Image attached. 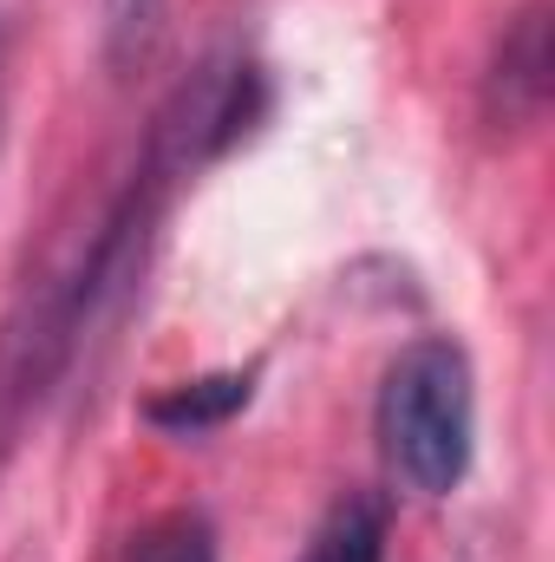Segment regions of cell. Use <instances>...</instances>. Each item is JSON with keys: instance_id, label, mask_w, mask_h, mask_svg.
<instances>
[{"instance_id": "obj_2", "label": "cell", "mask_w": 555, "mask_h": 562, "mask_svg": "<svg viewBox=\"0 0 555 562\" xmlns=\"http://www.w3.org/2000/svg\"><path fill=\"white\" fill-rule=\"evenodd\" d=\"M550 105V0H530L510 13L490 79H484V112L490 125H536Z\"/></svg>"}, {"instance_id": "obj_3", "label": "cell", "mask_w": 555, "mask_h": 562, "mask_svg": "<svg viewBox=\"0 0 555 562\" xmlns=\"http://www.w3.org/2000/svg\"><path fill=\"white\" fill-rule=\"evenodd\" d=\"M256 400V373H203V380H183L170 393H157L144 406V419L157 431H177V438H196V431H216L229 425L242 406Z\"/></svg>"}, {"instance_id": "obj_6", "label": "cell", "mask_w": 555, "mask_h": 562, "mask_svg": "<svg viewBox=\"0 0 555 562\" xmlns=\"http://www.w3.org/2000/svg\"><path fill=\"white\" fill-rule=\"evenodd\" d=\"M163 13L170 0H105V66L112 72H138L150 46L163 40Z\"/></svg>"}, {"instance_id": "obj_4", "label": "cell", "mask_w": 555, "mask_h": 562, "mask_svg": "<svg viewBox=\"0 0 555 562\" xmlns=\"http://www.w3.org/2000/svg\"><path fill=\"white\" fill-rule=\"evenodd\" d=\"M294 562H386V504L366 497V491L340 497V504L314 524V537L301 543Z\"/></svg>"}, {"instance_id": "obj_5", "label": "cell", "mask_w": 555, "mask_h": 562, "mask_svg": "<svg viewBox=\"0 0 555 562\" xmlns=\"http://www.w3.org/2000/svg\"><path fill=\"white\" fill-rule=\"evenodd\" d=\"M125 562H216V530L203 510H163L132 537Z\"/></svg>"}, {"instance_id": "obj_1", "label": "cell", "mask_w": 555, "mask_h": 562, "mask_svg": "<svg viewBox=\"0 0 555 562\" xmlns=\"http://www.w3.org/2000/svg\"><path fill=\"white\" fill-rule=\"evenodd\" d=\"M380 445L418 497H451L464 484L477 451V380L457 340L424 334L386 367Z\"/></svg>"}, {"instance_id": "obj_7", "label": "cell", "mask_w": 555, "mask_h": 562, "mask_svg": "<svg viewBox=\"0 0 555 562\" xmlns=\"http://www.w3.org/2000/svg\"><path fill=\"white\" fill-rule=\"evenodd\" d=\"M0 72H7V13H0Z\"/></svg>"}]
</instances>
